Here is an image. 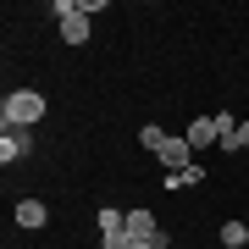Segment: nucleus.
<instances>
[{
	"instance_id": "f03ea898",
	"label": "nucleus",
	"mask_w": 249,
	"mask_h": 249,
	"mask_svg": "<svg viewBox=\"0 0 249 249\" xmlns=\"http://www.w3.org/2000/svg\"><path fill=\"white\" fill-rule=\"evenodd\" d=\"M188 150H194V144H188V139H172L166 133V144H160V160H166V172H188V166H194V160H188Z\"/></svg>"
},
{
	"instance_id": "4468645a",
	"label": "nucleus",
	"mask_w": 249,
	"mask_h": 249,
	"mask_svg": "<svg viewBox=\"0 0 249 249\" xmlns=\"http://www.w3.org/2000/svg\"><path fill=\"white\" fill-rule=\"evenodd\" d=\"M238 150H249V122H238Z\"/></svg>"
},
{
	"instance_id": "6e6552de",
	"label": "nucleus",
	"mask_w": 249,
	"mask_h": 249,
	"mask_svg": "<svg viewBox=\"0 0 249 249\" xmlns=\"http://www.w3.org/2000/svg\"><path fill=\"white\" fill-rule=\"evenodd\" d=\"M222 244H227V249H249V227H244V222H227V227H222Z\"/></svg>"
},
{
	"instance_id": "f257e3e1",
	"label": "nucleus",
	"mask_w": 249,
	"mask_h": 249,
	"mask_svg": "<svg viewBox=\"0 0 249 249\" xmlns=\"http://www.w3.org/2000/svg\"><path fill=\"white\" fill-rule=\"evenodd\" d=\"M0 116H6V127H34L39 116H45V94H34V89H17V94H6Z\"/></svg>"
},
{
	"instance_id": "423d86ee",
	"label": "nucleus",
	"mask_w": 249,
	"mask_h": 249,
	"mask_svg": "<svg viewBox=\"0 0 249 249\" xmlns=\"http://www.w3.org/2000/svg\"><path fill=\"white\" fill-rule=\"evenodd\" d=\"M188 144H194V150H205V144H216V116H199V122L188 127Z\"/></svg>"
},
{
	"instance_id": "9d476101",
	"label": "nucleus",
	"mask_w": 249,
	"mask_h": 249,
	"mask_svg": "<svg viewBox=\"0 0 249 249\" xmlns=\"http://www.w3.org/2000/svg\"><path fill=\"white\" fill-rule=\"evenodd\" d=\"M106 232H127V216L122 211H100V238H106Z\"/></svg>"
},
{
	"instance_id": "0eeeda50",
	"label": "nucleus",
	"mask_w": 249,
	"mask_h": 249,
	"mask_svg": "<svg viewBox=\"0 0 249 249\" xmlns=\"http://www.w3.org/2000/svg\"><path fill=\"white\" fill-rule=\"evenodd\" d=\"M61 39H67V45H83V39H89V17H83V11L67 17V22H61Z\"/></svg>"
},
{
	"instance_id": "20e7f679",
	"label": "nucleus",
	"mask_w": 249,
	"mask_h": 249,
	"mask_svg": "<svg viewBox=\"0 0 249 249\" xmlns=\"http://www.w3.org/2000/svg\"><path fill=\"white\" fill-rule=\"evenodd\" d=\"M155 232H160V227H155L150 211H127V238H155Z\"/></svg>"
},
{
	"instance_id": "1a4fd4ad",
	"label": "nucleus",
	"mask_w": 249,
	"mask_h": 249,
	"mask_svg": "<svg viewBox=\"0 0 249 249\" xmlns=\"http://www.w3.org/2000/svg\"><path fill=\"white\" fill-rule=\"evenodd\" d=\"M216 144H222V150H238V127H232V116H216Z\"/></svg>"
},
{
	"instance_id": "ddd939ff",
	"label": "nucleus",
	"mask_w": 249,
	"mask_h": 249,
	"mask_svg": "<svg viewBox=\"0 0 249 249\" xmlns=\"http://www.w3.org/2000/svg\"><path fill=\"white\" fill-rule=\"evenodd\" d=\"M133 249H166V238H160V232L155 238H133Z\"/></svg>"
},
{
	"instance_id": "9b49d317",
	"label": "nucleus",
	"mask_w": 249,
	"mask_h": 249,
	"mask_svg": "<svg viewBox=\"0 0 249 249\" xmlns=\"http://www.w3.org/2000/svg\"><path fill=\"white\" fill-rule=\"evenodd\" d=\"M139 144H144V150H160V144H166V133H160L155 122H144V133H139Z\"/></svg>"
},
{
	"instance_id": "f8f14e48",
	"label": "nucleus",
	"mask_w": 249,
	"mask_h": 249,
	"mask_svg": "<svg viewBox=\"0 0 249 249\" xmlns=\"http://www.w3.org/2000/svg\"><path fill=\"white\" fill-rule=\"evenodd\" d=\"M100 249H133V238H127V232H106V238H100Z\"/></svg>"
},
{
	"instance_id": "39448f33",
	"label": "nucleus",
	"mask_w": 249,
	"mask_h": 249,
	"mask_svg": "<svg viewBox=\"0 0 249 249\" xmlns=\"http://www.w3.org/2000/svg\"><path fill=\"white\" fill-rule=\"evenodd\" d=\"M17 227H28V232L45 227V205H39V199H22V205H17Z\"/></svg>"
},
{
	"instance_id": "7ed1b4c3",
	"label": "nucleus",
	"mask_w": 249,
	"mask_h": 249,
	"mask_svg": "<svg viewBox=\"0 0 249 249\" xmlns=\"http://www.w3.org/2000/svg\"><path fill=\"white\" fill-rule=\"evenodd\" d=\"M22 155H28V133H22V127H6V139H0V160L11 166V160H22Z\"/></svg>"
}]
</instances>
